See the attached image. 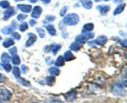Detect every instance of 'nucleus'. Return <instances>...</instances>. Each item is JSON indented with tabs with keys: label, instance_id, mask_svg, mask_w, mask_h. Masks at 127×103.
I'll use <instances>...</instances> for the list:
<instances>
[{
	"label": "nucleus",
	"instance_id": "32",
	"mask_svg": "<svg viewBox=\"0 0 127 103\" xmlns=\"http://www.w3.org/2000/svg\"><path fill=\"white\" fill-rule=\"evenodd\" d=\"M37 32L41 38H44L45 36V31L43 30V29L41 28H37Z\"/></svg>",
	"mask_w": 127,
	"mask_h": 103
},
{
	"label": "nucleus",
	"instance_id": "47",
	"mask_svg": "<svg viewBox=\"0 0 127 103\" xmlns=\"http://www.w3.org/2000/svg\"><path fill=\"white\" fill-rule=\"evenodd\" d=\"M0 103H2V100H1V99H0Z\"/></svg>",
	"mask_w": 127,
	"mask_h": 103
},
{
	"label": "nucleus",
	"instance_id": "11",
	"mask_svg": "<svg viewBox=\"0 0 127 103\" xmlns=\"http://www.w3.org/2000/svg\"><path fill=\"white\" fill-rule=\"evenodd\" d=\"M99 11V12L102 14V15H105L109 11H110V6H105V5H99L96 7Z\"/></svg>",
	"mask_w": 127,
	"mask_h": 103
},
{
	"label": "nucleus",
	"instance_id": "49",
	"mask_svg": "<svg viewBox=\"0 0 127 103\" xmlns=\"http://www.w3.org/2000/svg\"><path fill=\"white\" fill-rule=\"evenodd\" d=\"M95 1L97 2V1H100V0H95Z\"/></svg>",
	"mask_w": 127,
	"mask_h": 103
},
{
	"label": "nucleus",
	"instance_id": "23",
	"mask_svg": "<svg viewBox=\"0 0 127 103\" xmlns=\"http://www.w3.org/2000/svg\"><path fill=\"white\" fill-rule=\"evenodd\" d=\"M46 28H47L48 33L51 35H55L56 33H57L55 28L52 25H48L47 26H46Z\"/></svg>",
	"mask_w": 127,
	"mask_h": 103
},
{
	"label": "nucleus",
	"instance_id": "1",
	"mask_svg": "<svg viewBox=\"0 0 127 103\" xmlns=\"http://www.w3.org/2000/svg\"><path fill=\"white\" fill-rule=\"evenodd\" d=\"M79 17L76 14H69L63 19V22L68 25H75L79 22Z\"/></svg>",
	"mask_w": 127,
	"mask_h": 103
},
{
	"label": "nucleus",
	"instance_id": "41",
	"mask_svg": "<svg viewBox=\"0 0 127 103\" xmlns=\"http://www.w3.org/2000/svg\"><path fill=\"white\" fill-rule=\"evenodd\" d=\"M4 80H5L4 76L2 74H0V83H1L4 82Z\"/></svg>",
	"mask_w": 127,
	"mask_h": 103
},
{
	"label": "nucleus",
	"instance_id": "27",
	"mask_svg": "<svg viewBox=\"0 0 127 103\" xmlns=\"http://www.w3.org/2000/svg\"><path fill=\"white\" fill-rule=\"evenodd\" d=\"M12 62L14 65H19V64H20V63H21V59H20V58L17 54L12 56Z\"/></svg>",
	"mask_w": 127,
	"mask_h": 103
},
{
	"label": "nucleus",
	"instance_id": "15",
	"mask_svg": "<svg viewBox=\"0 0 127 103\" xmlns=\"http://www.w3.org/2000/svg\"><path fill=\"white\" fill-rule=\"evenodd\" d=\"M80 1L83 7L87 9H89L93 7V2L91 0H80Z\"/></svg>",
	"mask_w": 127,
	"mask_h": 103
},
{
	"label": "nucleus",
	"instance_id": "24",
	"mask_svg": "<svg viewBox=\"0 0 127 103\" xmlns=\"http://www.w3.org/2000/svg\"><path fill=\"white\" fill-rule=\"evenodd\" d=\"M1 61H2V63H9V62L10 60H11V58L6 53H2V55L1 57Z\"/></svg>",
	"mask_w": 127,
	"mask_h": 103
},
{
	"label": "nucleus",
	"instance_id": "33",
	"mask_svg": "<svg viewBox=\"0 0 127 103\" xmlns=\"http://www.w3.org/2000/svg\"><path fill=\"white\" fill-rule=\"evenodd\" d=\"M56 17L55 16H47L46 17L44 21V23H48L50 22H52V21H54L55 20Z\"/></svg>",
	"mask_w": 127,
	"mask_h": 103
},
{
	"label": "nucleus",
	"instance_id": "40",
	"mask_svg": "<svg viewBox=\"0 0 127 103\" xmlns=\"http://www.w3.org/2000/svg\"><path fill=\"white\" fill-rule=\"evenodd\" d=\"M36 23H37V22H36V21H35V20H30L29 21V23L32 27L34 26L36 24Z\"/></svg>",
	"mask_w": 127,
	"mask_h": 103
},
{
	"label": "nucleus",
	"instance_id": "36",
	"mask_svg": "<svg viewBox=\"0 0 127 103\" xmlns=\"http://www.w3.org/2000/svg\"><path fill=\"white\" fill-rule=\"evenodd\" d=\"M9 53H11L12 56L16 55V54H17V48H16V47H14V48L10 49L9 50Z\"/></svg>",
	"mask_w": 127,
	"mask_h": 103
},
{
	"label": "nucleus",
	"instance_id": "25",
	"mask_svg": "<svg viewBox=\"0 0 127 103\" xmlns=\"http://www.w3.org/2000/svg\"><path fill=\"white\" fill-rule=\"evenodd\" d=\"M50 74L52 75H58L60 74V70L57 67H51L48 69Z\"/></svg>",
	"mask_w": 127,
	"mask_h": 103
},
{
	"label": "nucleus",
	"instance_id": "34",
	"mask_svg": "<svg viewBox=\"0 0 127 103\" xmlns=\"http://www.w3.org/2000/svg\"><path fill=\"white\" fill-rule=\"evenodd\" d=\"M27 15L22 14H19L18 16H17V20H18V21H24V20L26 19L27 18Z\"/></svg>",
	"mask_w": 127,
	"mask_h": 103
},
{
	"label": "nucleus",
	"instance_id": "48",
	"mask_svg": "<svg viewBox=\"0 0 127 103\" xmlns=\"http://www.w3.org/2000/svg\"><path fill=\"white\" fill-rule=\"evenodd\" d=\"M2 40V37H1V36H0V40Z\"/></svg>",
	"mask_w": 127,
	"mask_h": 103
},
{
	"label": "nucleus",
	"instance_id": "17",
	"mask_svg": "<svg viewBox=\"0 0 127 103\" xmlns=\"http://www.w3.org/2000/svg\"><path fill=\"white\" fill-rule=\"evenodd\" d=\"M64 61H70L74 59V56L73 54H72L71 52L70 51H67L64 53Z\"/></svg>",
	"mask_w": 127,
	"mask_h": 103
},
{
	"label": "nucleus",
	"instance_id": "38",
	"mask_svg": "<svg viewBox=\"0 0 127 103\" xmlns=\"http://www.w3.org/2000/svg\"><path fill=\"white\" fill-rule=\"evenodd\" d=\"M21 70H22V74H26L28 71V67L26 65H22L21 66Z\"/></svg>",
	"mask_w": 127,
	"mask_h": 103
},
{
	"label": "nucleus",
	"instance_id": "6",
	"mask_svg": "<svg viewBox=\"0 0 127 103\" xmlns=\"http://www.w3.org/2000/svg\"><path fill=\"white\" fill-rule=\"evenodd\" d=\"M62 48V46L60 44H52L50 46H47L44 48V50L46 53H49L52 51L54 55H56L57 52L59 51V49Z\"/></svg>",
	"mask_w": 127,
	"mask_h": 103
},
{
	"label": "nucleus",
	"instance_id": "31",
	"mask_svg": "<svg viewBox=\"0 0 127 103\" xmlns=\"http://www.w3.org/2000/svg\"><path fill=\"white\" fill-rule=\"evenodd\" d=\"M9 2L7 1H6V0L0 1V6L2 7V8H7V7H9Z\"/></svg>",
	"mask_w": 127,
	"mask_h": 103
},
{
	"label": "nucleus",
	"instance_id": "16",
	"mask_svg": "<svg viewBox=\"0 0 127 103\" xmlns=\"http://www.w3.org/2000/svg\"><path fill=\"white\" fill-rule=\"evenodd\" d=\"M82 45L81 43H78V42H74V43H71V44L69 46V48H70L71 50L74 51H78L79 49L81 48Z\"/></svg>",
	"mask_w": 127,
	"mask_h": 103
},
{
	"label": "nucleus",
	"instance_id": "44",
	"mask_svg": "<svg viewBox=\"0 0 127 103\" xmlns=\"http://www.w3.org/2000/svg\"><path fill=\"white\" fill-rule=\"evenodd\" d=\"M123 0H114V2H115V3H117V2H122Z\"/></svg>",
	"mask_w": 127,
	"mask_h": 103
},
{
	"label": "nucleus",
	"instance_id": "12",
	"mask_svg": "<svg viewBox=\"0 0 127 103\" xmlns=\"http://www.w3.org/2000/svg\"><path fill=\"white\" fill-rule=\"evenodd\" d=\"M17 7L19 9L21 10L23 12L28 13L31 12L32 9V6L31 5H26V4H17Z\"/></svg>",
	"mask_w": 127,
	"mask_h": 103
},
{
	"label": "nucleus",
	"instance_id": "10",
	"mask_svg": "<svg viewBox=\"0 0 127 103\" xmlns=\"http://www.w3.org/2000/svg\"><path fill=\"white\" fill-rule=\"evenodd\" d=\"M107 41V38L104 35L99 36L95 40V43L100 46H104Z\"/></svg>",
	"mask_w": 127,
	"mask_h": 103
},
{
	"label": "nucleus",
	"instance_id": "5",
	"mask_svg": "<svg viewBox=\"0 0 127 103\" xmlns=\"http://www.w3.org/2000/svg\"><path fill=\"white\" fill-rule=\"evenodd\" d=\"M12 93L9 90L4 87L0 88V99L4 101H8L11 99Z\"/></svg>",
	"mask_w": 127,
	"mask_h": 103
},
{
	"label": "nucleus",
	"instance_id": "3",
	"mask_svg": "<svg viewBox=\"0 0 127 103\" xmlns=\"http://www.w3.org/2000/svg\"><path fill=\"white\" fill-rule=\"evenodd\" d=\"M105 79H106L104 77V76L103 75L97 74L93 75V77H91L88 80V81L91 83H93L97 84V85H102L105 82Z\"/></svg>",
	"mask_w": 127,
	"mask_h": 103
},
{
	"label": "nucleus",
	"instance_id": "45",
	"mask_svg": "<svg viewBox=\"0 0 127 103\" xmlns=\"http://www.w3.org/2000/svg\"><path fill=\"white\" fill-rule=\"evenodd\" d=\"M29 1L31 2H32V3H35L37 1V0H29Z\"/></svg>",
	"mask_w": 127,
	"mask_h": 103
},
{
	"label": "nucleus",
	"instance_id": "35",
	"mask_svg": "<svg viewBox=\"0 0 127 103\" xmlns=\"http://www.w3.org/2000/svg\"><path fill=\"white\" fill-rule=\"evenodd\" d=\"M12 37H13V38H14L15 40H19L21 39V35L18 33H17V32H14V33H12Z\"/></svg>",
	"mask_w": 127,
	"mask_h": 103
},
{
	"label": "nucleus",
	"instance_id": "14",
	"mask_svg": "<svg viewBox=\"0 0 127 103\" xmlns=\"http://www.w3.org/2000/svg\"><path fill=\"white\" fill-rule=\"evenodd\" d=\"M64 96H65V99L67 101L71 102V101H73V100H75L76 97V92L72 91V92H70L66 95Z\"/></svg>",
	"mask_w": 127,
	"mask_h": 103
},
{
	"label": "nucleus",
	"instance_id": "2",
	"mask_svg": "<svg viewBox=\"0 0 127 103\" xmlns=\"http://www.w3.org/2000/svg\"><path fill=\"white\" fill-rule=\"evenodd\" d=\"M83 34L82 35H79L77 36L76 37V41L78 42V43H81V44H83V43H85L87 40H88L92 39V38H94V33H83Z\"/></svg>",
	"mask_w": 127,
	"mask_h": 103
},
{
	"label": "nucleus",
	"instance_id": "21",
	"mask_svg": "<svg viewBox=\"0 0 127 103\" xmlns=\"http://www.w3.org/2000/svg\"><path fill=\"white\" fill-rule=\"evenodd\" d=\"M13 30H14V28L12 27V25L7 26V27H4V28L1 30V32L5 35H9L13 31Z\"/></svg>",
	"mask_w": 127,
	"mask_h": 103
},
{
	"label": "nucleus",
	"instance_id": "7",
	"mask_svg": "<svg viewBox=\"0 0 127 103\" xmlns=\"http://www.w3.org/2000/svg\"><path fill=\"white\" fill-rule=\"evenodd\" d=\"M16 14V11H15L13 7H9L7 10L4 12V17L3 19L4 20H7L8 19H9L10 17H12V16Z\"/></svg>",
	"mask_w": 127,
	"mask_h": 103
},
{
	"label": "nucleus",
	"instance_id": "43",
	"mask_svg": "<svg viewBox=\"0 0 127 103\" xmlns=\"http://www.w3.org/2000/svg\"><path fill=\"white\" fill-rule=\"evenodd\" d=\"M41 1H42V2H43V3L48 4V3H49L50 2L51 0H41Z\"/></svg>",
	"mask_w": 127,
	"mask_h": 103
},
{
	"label": "nucleus",
	"instance_id": "20",
	"mask_svg": "<svg viewBox=\"0 0 127 103\" xmlns=\"http://www.w3.org/2000/svg\"><path fill=\"white\" fill-rule=\"evenodd\" d=\"M17 81L19 83H21V85H23V86H26V87H29V86H31V83H30L29 82L27 81V80H26V79H23V78L21 77H19V78H17Z\"/></svg>",
	"mask_w": 127,
	"mask_h": 103
},
{
	"label": "nucleus",
	"instance_id": "28",
	"mask_svg": "<svg viewBox=\"0 0 127 103\" xmlns=\"http://www.w3.org/2000/svg\"><path fill=\"white\" fill-rule=\"evenodd\" d=\"M12 74H13L14 76L17 79L20 77V74H21V72H20V70L18 67H14L13 68V70H12Z\"/></svg>",
	"mask_w": 127,
	"mask_h": 103
},
{
	"label": "nucleus",
	"instance_id": "8",
	"mask_svg": "<svg viewBox=\"0 0 127 103\" xmlns=\"http://www.w3.org/2000/svg\"><path fill=\"white\" fill-rule=\"evenodd\" d=\"M29 39L26 43V46L27 47H29L32 46L37 40V36L32 33H29Z\"/></svg>",
	"mask_w": 127,
	"mask_h": 103
},
{
	"label": "nucleus",
	"instance_id": "13",
	"mask_svg": "<svg viewBox=\"0 0 127 103\" xmlns=\"http://www.w3.org/2000/svg\"><path fill=\"white\" fill-rule=\"evenodd\" d=\"M94 28V24L92 23H88L84 25L82 28V33H88L92 31Z\"/></svg>",
	"mask_w": 127,
	"mask_h": 103
},
{
	"label": "nucleus",
	"instance_id": "22",
	"mask_svg": "<svg viewBox=\"0 0 127 103\" xmlns=\"http://www.w3.org/2000/svg\"><path fill=\"white\" fill-rule=\"evenodd\" d=\"M64 59L62 56H60L55 62V65L57 67H62L64 65Z\"/></svg>",
	"mask_w": 127,
	"mask_h": 103
},
{
	"label": "nucleus",
	"instance_id": "29",
	"mask_svg": "<svg viewBox=\"0 0 127 103\" xmlns=\"http://www.w3.org/2000/svg\"><path fill=\"white\" fill-rule=\"evenodd\" d=\"M28 24H27V22H23V23H22L20 25L19 30L21 31V32H24L26 30L28 29Z\"/></svg>",
	"mask_w": 127,
	"mask_h": 103
},
{
	"label": "nucleus",
	"instance_id": "26",
	"mask_svg": "<svg viewBox=\"0 0 127 103\" xmlns=\"http://www.w3.org/2000/svg\"><path fill=\"white\" fill-rule=\"evenodd\" d=\"M45 80L47 85H52L53 84H54L55 82V78L53 75H52V76H48L46 77Z\"/></svg>",
	"mask_w": 127,
	"mask_h": 103
},
{
	"label": "nucleus",
	"instance_id": "39",
	"mask_svg": "<svg viewBox=\"0 0 127 103\" xmlns=\"http://www.w3.org/2000/svg\"><path fill=\"white\" fill-rule=\"evenodd\" d=\"M120 44H122V46H124L125 48L127 47V40H122L120 41Z\"/></svg>",
	"mask_w": 127,
	"mask_h": 103
},
{
	"label": "nucleus",
	"instance_id": "4",
	"mask_svg": "<svg viewBox=\"0 0 127 103\" xmlns=\"http://www.w3.org/2000/svg\"><path fill=\"white\" fill-rule=\"evenodd\" d=\"M112 93L117 96H125L127 94L126 90L124 89V86H121L119 83L115 84L112 87Z\"/></svg>",
	"mask_w": 127,
	"mask_h": 103
},
{
	"label": "nucleus",
	"instance_id": "9",
	"mask_svg": "<svg viewBox=\"0 0 127 103\" xmlns=\"http://www.w3.org/2000/svg\"><path fill=\"white\" fill-rule=\"evenodd\" d=\"M42 12V7H40L39 6H36L33 7V11H32V14L31 16L33 18L37 19L40 16Z\"/></svg>",
	"mask_w": 127,
	"mask_h": 103
},
{
	"label": "nucleus",
	"instance_id": "46",
	"mask_svg": "<svg viewBox=\"0 0 127 103\" xmlns=\"http://www.w3.org/2000/svg\"><path fill=\"white\" fill-rule=\"evenodd\" d=\"M23 1V0H15V1Z\"/></svg>",
	"mask_w": 127,
	"mask_h": 103
},
{
	"label": "nucleus",
	"instance_id": "19",
	"mask_svg": "<svg viewBox=\"0 0 127 103\" xmlns=\"http://www.w3.org/2000/svg\"><path fill=\"white\" fill-rule=\"evenodd\" d=\"M14 44V41L11 38H6L2 43V46L4 48H9V47L11 46Z\"/></svg>",
	"mask_w": 127,
	"mask_h": 103
},
{
	"label": "nucleus",
	"instance_id": "30",
	"mask_svg": "<svg viewBox=\"0 0 127 103\" xmlns=\"http://www.w3.org/2000/svg\"><path fill=\"white\" fill-rule=\"evenodd\" d=\"M2 66L7 72H9L11 71V69H12V67H11V64H9V63H2Z\"/></svg>",
	"mask_w": 127,
	"mask_h": 103
},
{
	"label": "nucleus",
	"instance_id": "18",
	"mask_svg": "<svg viewBox=\"0 0 127 103\" xmlns=\"http://www.w3.org/2000/svg\"><path fill=\"white\" fill-rule=\"evenodd\" d=\"M125 6H126V4L125 3L119 5V6L117 7V8L115 9V11H114V15H115H115L119 14H120L121 12H122L124 10V9H125Z\"/></svg>",
	"mask_w": 127,
	"mask_h": 103
},
{
	"label": "nucleus",
	"instance_id": "50",
	"mask_svg": "<svg viewBox=\"0 0 127 103\" xmlns=\"http://www.w3.org/2000/svg\"><path fill=\"white\" fill-rule=\"evenodd\" d=\"M105 1H109V0H104Z\"/></svg>",
	"mask_w": 127,
	"mask_h": 103
},
{
	"label": "nucleus",
	"instance_id": "37",
	"mask_svg": "<svg viewBox=\"0 0 127 103\" xmlns=\"http://www.w3.org/2000/svg\"><path fill=\"white\" fill-rule=\"evenodd\" d=\"M66 11H67V7L66 6H64V7H63V8L62 9V10H61L60 13V16H62H62H64V14L66 13Z\"/></svg>",
	"mask_w": 127,
	"mask_h": 103
},
{
	"label": "nucleus",
	"instance_id": "42",
	"mask_svg": "<svg viewBox=\"0 0 127 103\" xmlns=\"http://www.w3.org/2000/svg\"><path fill=\"white\" fill-rule=\"evenodd\" d=\"M47 103H64L62 102V101H58V100H54V101H51V102Z\"/></svg>",
	"mask_w": 127,
	"mask_h": 103
}]
</instances>
